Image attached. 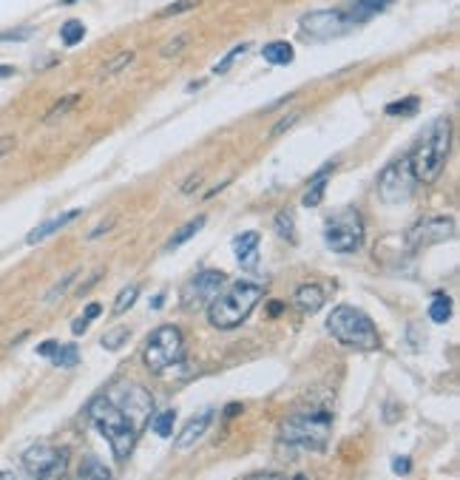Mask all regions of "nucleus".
Instances as JSON below:
<instances>
[{"label": "nucleus", "instance_id": "2", "mask_svg": "<svg viewBox=\"0 0 460 480\" xmlns=\"http://www.w3.org/2000/svg\"><path fill=\"white\" fill-rule=\"evenodd\" d=\"M89 418L94 421V426L100 429V435L111 444V452L114 458L122 463L128 460V455L134 452V444H137V429L134 423L122 415V409L108 398V395H100L89 404Z\"/></svg>", "mask_w": 460, "mask_h": 480}, {"label": "nucleus", "instance_id": "14", "mask_svg": "<svg viewBox=\"0 0 460 480\" xmlns=\"http://www.w3.org/2000/svg\"><path fill=\"white\" fill-rule=\"evenodd\" d=\"M214 418H216V409H205V412H199L196 418H191L185 426H182V432L177 435V449H191L202 435L207 432V426L214 423Z\"/></svg>", "mask_w": 460, "mask_h": 480}, {"label": "nucleus", "instance_id": "47", "mask_svg": "<svg viewBox=\"0 0 460 480\" xmlns=\"http://www.w3.org/2000/svg\"><path fill=\"white\" fill-rule=\"evenodd\" d=\"M296 480H304V477H302V474H299V477H296Z\"/></svg>", "mask_w": 460, "mask_h": 480}, {"label": "nucleus", "instance_id": "18", "mask_svg": "<svg viewBox=\"0 0 460 480\" xmlns=\"http://www.w3.org/2000/svg\"><path fill=\"white\" fill-rule=\"evenodd\" d=\"M80 216V210H68V213H60V216H54V219H49V222H43V225H37L29 236H26V242L29 245H37V242H43L46 236H52V233H57L60 228H66V225H71L74 219Z\"/></svg>", "mask_w": 460, "mask_h": 480}, {"label": "nucleus", "instance_id": "19", "mask_svg": "<svg viewBox=\"0 0 460 480\" xmlns=\"http://www.w3.org/2000/svg\"><path fill=\"white\" fill-rule=\"evenodd\" d=\"M262 57L270 66H290L292 57H296V52H292V46L287 40H273V43H267V46L262 49Z\"/></svg>", "mask_w": 460, "mask_h": 480}, {"label": "nucleus", "instance_id": "37", "mask_svg": "<svg viewBox=\"0 0 460 480\" xmlns=\"http://www.w3.org/2000/svg\"><path fill=\"white\" fill-rule=\"evenodd\" d=\"M74 279H77V273H68V276H66V282H63V284H57V287H54V290H52V293H49L46 298H49V301H54L57 296H63V293H66V287H68V284H71Z\"/></svg>", "mask_w": 460, "mask_h": 480}, {"label": "nucleus", "instance_id": "22", "mask_svg": "<svg viewBox=\"0 0 460 480\" xmlns=\"http://www.w3.org/2000/svg\"><path fill=\"white\" fill-rule=\"evenodd\" d=\"M80 480H111V472H108V466L103 460L89 455L80 466Z\"/></svg>", "mask_w": 460, "mask_h": 480}, {"label": "nucleus", "instance_id": "15", "mask_svg": "<svg viewBox=\"0 0 460 480\" xmlns=\"http://www.w3.org/2000/svg\"><path fill=\"white\" fill-rule=\"evenodd\" d=\"M233 253L244 268H256L259 261V233L256 231H244L233 239Z\"/></svg>", "mask_w": 460, "mask_h": 480}, {"label": "nucleus", "instance_id": "10", "mask_svg": "<svg viewBox=\"0 0 460 480\" xmlns=\"http://www.w3.org/2000/svg\"><path fill=\"white\" fill-rule=\"evenodd\" d=\"M23 466L34 480H63L68 469V449L34 444L23 452Z\"/></svg>", "mask_w": 460, "mask_h": 480}, {"label": "nucleus", "instance_id": "26", "mask_svg": "<svg viewBox=\"0 0 460 480\" xmlns=\"http://www.w3.org/2000/svg\"><path fill=\"white\" fill-rule=\"evenodd\" d=\"M134 63V52H119L114 60H108L103 68H100V80H108V77H114L117 71H122L125 66H131Z\"/></svg>", "mask_w": 460, "mask_h": 480}, {"label": "nucleus", "instance_id": "29", "mask_svg": "<svg viewBox=\"0 0 460 480\" xmlns=\"http://www.w3.org/2000/svg\"><path fill=\"white\" fill-rule=\"evenodd\" d=\"M57 367H74L80 361V353H77V347L74 344H66V347H57V353L52 356Z\"/></svg>", "mask_w": 460, "mask_h": 480}, {"label": "nucleus", "instance_id": "27", "mask_svg": "<svg viewBox=\"0 0 460 480\" xmlns=\"http://www.w3.org/2000/svg\"><path fill=\"white\" fill-rule=\"evenodd\" d=\"M60 37H63L66 46H77V43L86 37V26H82L80 20H66L63 29H60Z\"/></svg>", "mask_w": 460, "mask_h": 480}, {"label": "nucleus", "instance_id": "11", "mask_svg": "<svg viewBox=\"0 0 460 480\" xmlns=\"http://www.w3.org/2000/svg\"><path fill=\"white\" fill-rule=\"evenodd\" d=\"M412 191H415V177H412V165H409V154H406L381 170L378 194L384 202L398 205V202H406L412 196Z\"/></svg>", "mask_w": 460, "mask_h": 480}, {"label": "nucleus", "instance_id": "45", "mask_svg": "<svg viewBox=\"0 0 460 480\" xmlns=\"http://www.w3.org/2000/svg\"><path fill=\"white\" fill-rule=\"evenodd\" d=\"M0 480H20V477L12 474V472H0Z\"/></svg>", "mask_w": 460, "mask_h": 480}, {"label": "nucleus", "instance_id": "8", "mask_svg": "<svg viewBox=\"0 0 460 480\" xmlns=\"http://www.w3.org/2000/svg\"><path fill=\"white\" fill-rule=\"evenodd\" d=\"M105 395L122 409V415L134 423L137 432H142V426L151 421V412H154V398L151 392L140 384H114Z\"/></svg>", "mask_w": 460, "mask_h": 480}, {"label": "nucleus", "instance_id": "44", "mask_svg": "<svg viewBox=\"0 0 460 480\" xmlns=\"http://www.w3.org/2000/svg\"><path fill=\"white\" fill-rule=\"evenodd\" d=\"M12 74H15L12 66H0V80H3V77H12Z\"/></svg>", "mask_w": 460, "mask_h": 480}, {"label": "nucleus", "instance_id": "3", "mask_svg": "<svg viewBox=\"0 0 460 480\" xmlns=\"http://www.w3.org/2000/svg\"><path fill=\"white\" fill-rule=\"evenodd\" d=\"M262 296H265V290L259 284L236 282V284L225 287L211 301V307H207V321H211L216 330H233L253 313V307L262 301Z\"/></svg>", "mask_w": 460, "mask_h": 480}, {"label": "nucleus", "instance_id": "28", "mask_svg": "<svg viewBox=\"0 0 460 480\" xmlns=\"http://www.w3.org/2000/svg\"><path fill=\"white\" fill-rule=\"evenodd\" d=\"M128 333H131L128 327H114V330H108V333L103 335V341H100V344L105 347L108 353H117L119 347H122L125 341H128Z\"/></svg>", "mask_w": 460, "mask_h": 480}, {"label": "nucleus", "instance_id": "6", "mask_svg": "<svg viewBox=\"0 0 460 480\" xmlns=\"http://www.w3.org/2000/svg\"><path fill=\"white\" fill-rule=\"evenodd\" d=\"M324 242L332 253H355L364 242V222L355 208H341L324 222Z\"/></svg>", "mask_w": 460, "mask_h": 480}, {"label": "nucleus", "instance_id": "30", "mask_svg": "<svg viewBox=\"0 0 460 480\" xmlns=\"http://www.w3.org/2000/svg\"><path fill=\"white\" fill-rule=\"evenodd\" d=\"M191 43V34H179V37H174V40H168L165 46L159 49V54H162V60H171V57H177L185 46Z\"/></svg>", "mask_w": 460, "mask_h": 480}, {"label": "nucleus", "instance_id": "33", "mask_svg": "<svg viewBox=\"0 0 460 480\" xmlns=\"http://www.w3.org/2000/svg\"><path fill=\"white\" fill-rule=\"evenodd\" d=\"M74 103H77V94H68V97H63V100H60V103H54V108H52V111H49V114L43 117V122L49 125V122H54L57 117H63V114H68Z\"/></svg>", "mask_w": 460, "mask_h": 480}, {"label": "nucleus", "instance_id": "31", "mask_svg": "<svg viewBox=\"0 0 460 480\" xmlns=\"http://www.w3.org/2000/svg\"><path fill=\"white\" fill-rule=\"evenodd\" d=\"M100 310H103L100 304H89V307H86V316H82V319H77V321L71 324V333H74V335H82V333H86V327H89V324H91V321L100 316Z\"/></svg>", "mask_w": 460, "mask_h": 480}, {"label": "nucleus", "instance_id": "32", "mask_svg": "<svg viewBox=\"0 0 460 480\" xmlns=\"http://www.w3.org/2000/svg\"><path fill=\"white\" fill-rule=\"evenodd\" d=\"M276 231H279L284 239H290V242L296 239V222H292V213L284 210V213L276 216Z\"/></svg>", "mask_w": 460, "mask_h": 480}, {"label": "nucleus", "instance_id": "46", "mask_svg": "<svg viewBox=\"0 0 460 480\" xmlns=\"http://www.w3.org/2000/svg\"><path fill=\"white\" fill-rule=\"evenodd\" d=\"M270 313H273V316H279V313H281V304H279V301H273V304H270Z\"/></svg>", "mask_w": 460, "mask_h": 480}, {"label": "nucleus", "instance_id": "16", "mask_svg": "<svg viewBox=\"0 0 460 480\" xmlns=\"http://www.w3.org/2000/svg\"><path fill=\"white\" fill-rule=\"evenodd\" d=\"M292 301H296V307L302 310V313H318L321 307H324V301H327V293H324V287H318V284H302L299 290H296V296H292Z\"/></svg>", "mask_w": 460, "mask_h": 480}, {"label": "nucleus", "instance_id": "17", "mask_svg": "<svg viewBox=\"0 0 460 480\" xmlns=\"http://www.w3.org/2000/svg\"><path fill=\"white\" fill-rule=\"evenodd\" d=\"M389 6H392V0H355V6L350 9V15H344V20H347V26L366 23V20H372L375 15H381Z\"/></svg>", "mask_w": 460, "mask_h": 480}, {"label": "nucleus", "instance_id": "12", "mask_svg": "<svg viewBox=\"0 0 460 480\" xmlns=\"http://www.w3.org/2000/svg\"><path fill=\"white\" fill-rule=\"evenodd\" d=\"M452 233H454V219H452V216H429V219H421V222H415L409 228L406 242L412 247L438 245V242L452 239Z\"/></svg>", "mask_w": 460, "mask_h": 480}, {"label": "nucleus", "instance_id": "25", "mask_svg": "<svg viewBox=\"0 0 460 480\" xmlns=\"http://www.w3.org/2000/svg\"><path fill=\"white\" fill-rule=\"evenodd\" d=\"M137 296H140V287H137V284L122 287L119 296H117V301H114V316H122L125 310H131L134 301H137Z\"/></svg>", "mask_w": 460, "mask_h": 480}, {"label": "nucleus", "instance_id": "21", "mask_svg": "<svg viewBox=\"0 0 460 480\" xmlns=\"http://www.w3.org/2000/svg\"><path fill=\"white\" fill-rule=\"evenodd\" d=\"M205 228V216H196V219H191L188 225H182L171 239H168V247H165V250H177V247H182L188 239H193L199 231Z\"/></svg>", "mask_w": 460, "mask_h": 480}, {"label": "nucleus", "instance_id": "7", "mask_svg": "<svg viewBox=\"0 0 460 480\" xmlns=\"http://www.w3.org/2000/svg\"><path fill=\"white\" fill-rule=\"evenodd\" d=\"M182 353H185V341H182L179 327L165 324V327L154 330L148 344H145V367L159 375V372L168 370L171 364L182 361Z\"/></svg>", "mask_w": 460, "mask_h": 480}, {"label": "nucleus", "instance_id": "5", "mask_svg": "<svg viewBox=\"0 0 460 480\" xmlns=\"http://www.w3.org/2000/svg\"><path fill=\"white\" fill-rule=\"evenodd\" d=\"M332 432V418L327 407H316L307 412H299L281 423V441L304 449H324Z\"/></svg>", "mask_w": 460, "mask_h": 480}, {"label": "nucleus", "instance_id": "23", "mask_svg": "<svg viewBox=\"0 0 460 480\" xmlns=\"http://www.w3.org/2000/svg\"><path fill=\"white\" fill-rule=\"evenodd\" d=\"M174 423H177V412L174 409H165V412H159L151 421V429H154V435H159V438H171V435H174Z\"/></svg>", "mask_w": 460, "mask_h": 480}, {"label": "nucleus", "instance_id": "39", "mask_svg": "<svg viewBox=\"0 0 460 480\" xmlns=\"http://www.w3.org/2000/svg\"><path fill=\"white\" fill-rule=\"evenodd\" d=\"M37 353H40V356H46V358H52V356L57 353V341H43V344L37 347Z\"/></svg>", "mask_w": 460, "mask_h": 480}, {"label": "nucleus", "instance_id": "24", "mask_svg": "<svg viewBox=\"0 0 460 480\" xmlns=\"http://www.w3.org/2000/svg\"><path fill=\"white\" fill-rule=\"evenodd\" d=\"M429 319L435 324H446L452 319V298L446 296H435V301L429 304Z\"/></svg>", "mask_w": 460, "mask_h": 480}, {"label": "nucleus", "instance_id": "40", "mask_svg": "<svg viewBox=\"0 0 460 480\" xmlns=\"http://www.w3.org/2000/svg\"><path fill=\"white\" fill-rule=\"evenodd\" d=\"M409 466H412V460H409V458H395V460H392L395 474H406V472H409Z\"/></svg>", "mask_w": 460, "mask_h": 480}, {"label": "nucleus", "instance_id": "4", "mask_svg": "<svg viewBox=\"0 0 460 480\" xmlns=\"http://www.w3.org/2000/svg\"><path fill=\"white\" fill-rule=\"evenodd\" d=\"M449 143H452V125L449 119H435L432 128L424 134V140L409 151V165L415 182H435L449 157Z\"/></svg>", "mask_w": 460, "mask_h": 480}, {"label": "nucleus", "instance_id": "36", "mask_svg": "<svg viewBox=\"0 0 460 480\" xmlns=\"http://www.w3.org/2000/svg\"><path fill=\"white\" fill-rule=\"evenodd\" d=\"M188 9H193V0H179V3H174V6H168V9H162V12H159V17H171V15L188 12Z\"/></svg>", "mask_w": 460, "mask_h": 480}, {"label": "nucleus", "instance_id": "20", "mask_svg": "<svg viewBox=\"0 0 460 480\" xmlns=\"http://www.w3.org/2000/svg\"><path fill=\"white\" fill-rule=\"evenodd\" d=\"M329 170H332V165L321 168L316 177H313V182H310V188H307V194H304V199H302L304 208H318V205H321L324 191H327V180H329Z\"/></svg>", "mask_w": 460, "mask_h": 480}, {"label": "nucleus", "instance_id": "9", "mask_svg": "<svg viewBox=\"0 0 460 480\" xmlns=\"http://www.w3.org/2000/svg\"><path fill=\"white\" fill-rule=\"evenodd\" d=\"M225 273L222 270H199L196 276H191L182 287V296H179V307L188 310V313H196V310H207L211 301L225 290Z\"/></svg>", "mask_w": 460, "mask_h": 480}, {"label": "nucleus", "instance_id": "43", "mask_svg": "<svg viewBox=\"0 0 460 480\" xmlns=\"http://www.w3.org/2000/svg\"><path fill=\"white\" fill-rule=\"evenodd\" d=\"M247 480H284L281 474H273V472H259V474H250Z\"/></svg>", "mask_w": 460, "mask_h": 480}, {"label": "nucleus", "instance_id": "41", "mask_svg": "<svg viewBox=\"0 0 460 480\" xmlns=\"http://www.w3.org/2000/svg\"><path fill=\"white\" fill-rule=\"evenodd\" d=\"M296 119H299V114H290L287 119H281V122H279V125L273 128V137H276V134H281V131H287V128H290L292 122H296Z\"/></svg>", "mask_w": 460, "mask_h": 480}, {"label": "nucleus", "instance_id": "38", "mask_svg": "<svg viewBox=\"0 0 460 480\" xmlns=\"http://www.w3.org/2000/svg\"><path fill=\"white\" fill-rule=\"evenodd\" d=\"M15 137H0V159H3V157H9L12 151H15Z\"/></svg>", "mask_w": 460, "mask_h": 480}, {"label": "nucleus", "instance_id": "35", "mask_svg": "<svg viewBox=\"0 0 460 480\" xmlns=\"http://www.w3.org/2000/svg\"><path fill=\"white\" fill-rule=\"evenodd\" d=\"M415 111H417V100L415 97H406L401 103H389L387 106V114L389 117H395V114H415Z\"/></svg>", "mask_w": 460, "mask_h": 480}, {"label": "nucleus", "instance_id": "34", "mask_svg": "<svg viewBox=\"0 0 460 480\" xmlns=\"http://www.w3.org/2000/svg\"><path fill=\"white\" fill-rule=\"evenodd\" d=\"M247 49H250L247 43H242V46L230 49V54H228V57H225L222 63H216V66H214V71H216V74H225V71H230V66H233V63H236V60H239V57H242V54H244Z\"/></svg>", "mask_w": 460, "mask_h": 480}, {"label": "nucleus", "instance_id": "1", "mask_svg": "<svg viewBox=\"0 0 460 480\" xmlns=\"http://www.w3.org/2000/svg\"><path fill=\"white\" fill-rule=\"evenodd\" d=\"M327 330L339 344L350 347V350H358V353H372L381 347L378 327L372 324V319L364 310L350 307V304H339V307L327 316Z\"/></svg>", "mask_w": 460, "mask_h": 480}, {"label": "nucleus", "instance_id": "13", "mask_svg": "<svg viewBox=\"0 0 460 480\" xmlns=\"http://www.w3.org/2000/svg\"><path fill=\"white\" fill-rule=\"evenodd\" d=\"M302 29L313 37H336L339 31L350 29L344 15L336 12V9H324V12H313V15H304L302 17Z\"/></svg>", "mask_w": 460, "mask_h": 480}, {"label": "nucleus", "instance_id": "42", "mask_svg": "<svg viewBox=\"0 0 460 480\" xmlns=\"http://www.w3.org/2000/svg\"><path fill=\"white\" fill-rule=\"evenodd\" d=\"M196 185H202V173H191V180L185 182V188H182V191H185V194H191Z\"/></svg>", "mask_w": 460, "mask_h": 480}]
</instances>
